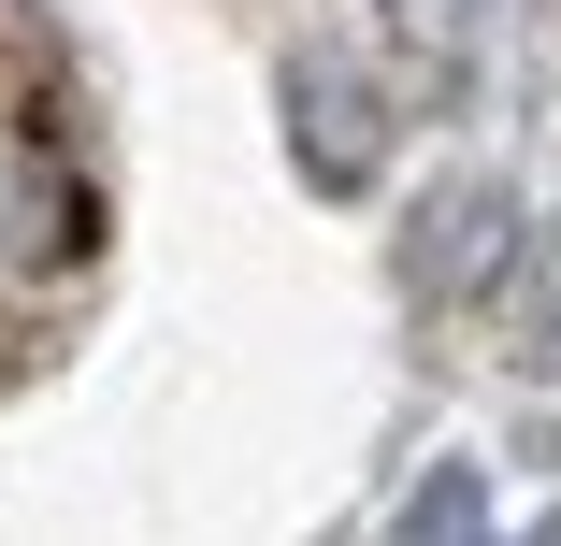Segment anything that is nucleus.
<instances>
[{"instance_id":"f257e3e1","label":"nucleus","mask_w":561,"mask_h":546,"mask_svg":"<svg viewBox=\"0 0 561 546\" xmlns=\"http://www.w3.org/2000/svg\"><path fill=\"white\" fill-rule=\"evenodd\" d=\"M87 245H101V201H87V173H72V144L58 130H0V288H58V274H87Z\"/></svg>"},{"instance_id":"f03ea898","label":"nucleus","mask_w":561,"mask_h":546,"mask_svg":"<svg viewBox=\"0 0 561 546\" xmlns=\"http://www.w3.org/2000/svg\"><path fill=\"white\" fill-rule=\"evenodd\" d=\"M504 259H518V201H504V187H446V201L417 216V288H432V302L504 288Z\"/></svg>"},{"instance_id":"7ed1b4c3","label":"nucleus","mask_w":561,"mask_h":546,"mask_svg":"<svg viewBox=\"0 0 561 546\" xmlns=\"http://www.w3.org/2000/svg\"><path fill=\"white\" fill-rule=\"evenodd\" d=\"M288 116H302V173H317V187H360V173H375V86H360L346 58H302V72H288Z\"/></svg>"},{"instance_id":"20e7f679","label":"nucleus","mask_w":561,"mask_h":546,"mask_svg":"<svg viewBox=\"0 0 561 546\" xmlns=\"http://www.w3.org/2000/svg\"><path fill=\"white\" fill-rule=\"evenodd\" d=\"M490 518V489H476V461H432L417 489H403V532H476Z\"/></svg>"},{"instance_id":"39448f33","label":"nucleus","mask_w":561,"mask_h":546,"mask_svg":"<svg viewBox=\"0 0 561 546\" xmlns=\"http://www.w3.org/2000/svg\"><path fill=\"white\" fill-rule=\"evenodd\" d=\"M461 15H476V0H403V30H417V44H446Z\"/></svg>"}]
</instances>
